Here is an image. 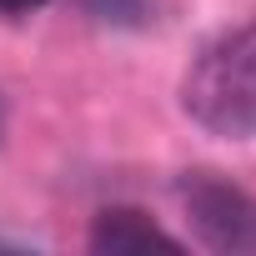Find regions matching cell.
Here are the masks:
<instances>
[{
    "label": "cell",
    "mask_w": 256,
    "mask_h": 256,
    "mask_svg": "<svg viewBox=\"0 0 256 256\" xmlns=\"http://www.w3.org/2000/svg\"><path fill=\"white\" fill-rule=\"evenodd\" d=\"M181 110L221 141H256V26H231L191 56Z\"/></svg>",
    "instance_id": "cell-1"
},
{
    "label": "cell",
    "mask_w": 256,
    "mask_h": 256,
    "mask_svg": "<svg viewBox=\"0 0 256 256\" xmlns=\"http://www.w3.org/2000/svg\"><path fill=\"white\" fill-rule=\"evenodd\" d=\"M86 246H90V251H100V256H151V251H181V241H176L166 226H156L146 211H131V206H110V211H100V216H96V226H90V236H86Z\"/></svg>",
    "instance_id": "cell-3"
},
{
    "label": "cell",
    "mask_w": 256,
    "mask_h": 256,
    "mask_svg": "<svg viewBox=\"0 0 256 256\" xmlns=\"http://www.w3.org/2000/svg\"><path fill=\"white\" fill-rule=\"evenodd\" d=\"M40 6H50V0H0V16H30Z\"/></svg>",
    "instance_id": "cell-4"
},
{
    "label": "cell",
    "mask_w": 256,
    "mask_h": 256,
    "mask_svg": "<svg viewBox=\"0 0 256 256\" xmlns=\"http://www.w3.org/2000/svg\"><path fill=\"white\" fill-rule=\"evenodd\" d=\"M176 201L206 251L221 256H251L256 251V196L216 171H181Z\"/></svg>",
    "instance_id": "cell-2"
}]
</instances>
